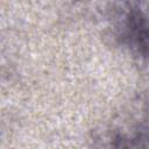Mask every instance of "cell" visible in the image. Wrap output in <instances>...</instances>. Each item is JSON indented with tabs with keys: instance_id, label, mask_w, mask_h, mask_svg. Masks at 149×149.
I'll use <instances>...</instances> for the list:
<instances>
[{
	"instance_id": "obj_1",
	"label": "cell",
	"mask_w": 149,
	"mask_h": 149,
	"mask_svg": "<svg viewBox=\"0 0 149 149\" xmlns=\"http://www.w3.org/2000/svg\"><path fill=\"white\" fill-rule=\"evenodd\" d=\"M123 36L128 45L140 57L149 59V16L136 7L125 15Z\"/></svg>"
}]
</instances>
